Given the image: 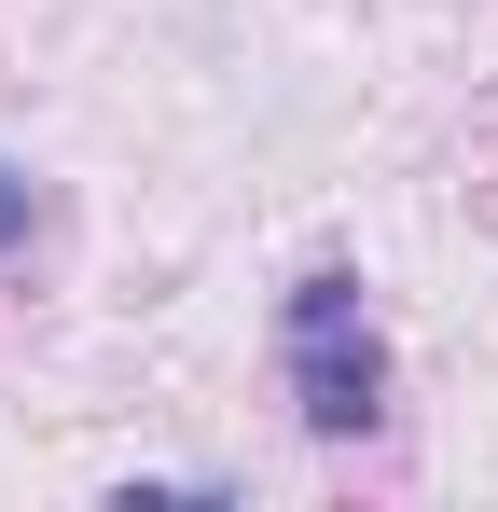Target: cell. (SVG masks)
I'll use <instances>...</instances> for the list:
<instances>
[{"instance_id":"cell-1","label":"cell","mask_w":498,"mask_h":512,"mask_svg":"<svg viewBox=\"0 0 498 512\" xmlns=\"http://www.w3.org/2000/svg\"><path fill=\"white\" fill-rule=\"evenodd\" d=\"M277 360H291V402H305L319 443H346V429L388 416V333H374V305H360L346 263H319V277L277 305Z\"/></svg>"},{"instance_id":"cell-2","label":"cell","mask_w":498,"mask_h":512,"mask_svg":"<svg viewBox=\"0 0 498 512\" xmlns=\"http://www.w3.org/2000/svg\"><path fill=\"white\" fill-rule=\"evenodd\" d=\"M28 236H42V180L0 167V250H28Z\"/></svg>"}]
</instances>
